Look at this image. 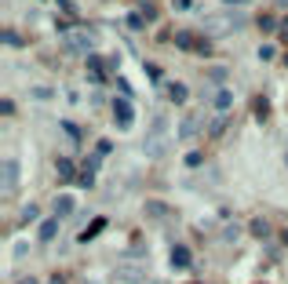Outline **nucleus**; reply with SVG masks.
<instances>
[{
	"instance_id": "obj_19",
	"label": "nucleus",
	"mask_w": 288,
	"mask_h": 284,
	"mask_svg": "<svg viewBox=\"0 0 288 284\" xmlns=\"http://www.w3.org/2000/svg\"><path fill=\"white\" fill-rule=\"evenodd\" d=\"M255 117H259V120L270 117V102H266V99H255Z\"/></svg>"
},
{
	"instance_id": "obj_25",
	"label": "nucleus",
	"mask_w": 288,
	"mask_h": 284,
	"mask_svg": "<svg viewBox=\"0 0 288 284\" xmlns=\"http://www.w3.org/2000/svg\"><path fill=\"white\" fill-rule=\"evenodd\" d=\"M117 88H120V95H124V99H131V84L124 81V77H117Z\"/></svg>"
},
{
	"instance_id": "obj_10",
	"label": "nucleus",
	"mask_w": 288,
	"mask_h": 284,
	"mask_svg": "<svg viewBox=\"0 0 288 284\" xmlns=\"http://www.w3.org/2000/svg\"><path fill=\"white\" fill-rule=\"evenodd\" d=\"M55 171H58V179H62V182L77 179V171H73V161H69V157H58V161H55Z\"/></svg>"
},
{
	"instance_id": "obj_6",
	"label": "nucleus",
	"mask_w": 288,
	"mask_h": 284,
	"mask_svg": "<svg viewBox=\"0 0 288 284\" xmlns=\"http://www.w3.org/2000/svg\"><path fill=\"white\" fill-rule=\"evenodd\" d=\"M197 128H201V113H186L183 124H179V138H193Z\"/></svg>"
},
{
	"instance_id": "obj_5",
	"label": "nucleus",
	"mask_w": 288,
	"mask_h": 284,
	"mask_svg": "<svg viewBox=\"0 0 288 284\" xmlns=\"http://www.w3.org/2000/svg\"><path fill=\"white\" fill-rule=\"evenodd\" d=\"M117 280H124V284H146V270H139V266H117Z\"/></svg>"
},
{
	"instance_id": "obj_14",
	"label": "nucleus",
	"mask_w": 288,
	"mask_h": 284,
	"mask_svg": "<svg viewBox=\"0 0 288 284\" xmlns=\"http://www.w3.org/2000/svg\"><path fill=\"white\" fill-rule=\"evenodd\" d=\"M51 208H55V219L69 215V211H73V197H55V204H51Z\"/></svg>"
},
{
	"instance_id": "obj_18",
	"label": "nucleus",
	"mask_w": 288,
	"mask_h": 284,
	"mask_svg": "<svg viewBox=\"0 0 288 284\" xmlns=\"http://www.w3.org/2000/svg\"><path fill=\"white\" fill-rule=\"evenodd\" d=\"M252 233H255V237H270V226H266V219H252Z\"/></svg>"
},
{
	"instance_id": "obj_31",
	"label": "nucleus",
	"mask_w": 288,
	"mask_h": 284,
	"mask_svg": "<svg viewBox=\"0 0 288 284\" xmlns=\"http://www.w3.org/2000/svg\"><path fill=\"white\" fill-rule=\"evenodd\" d=\"M19 284H37V280H33V277H26V280H19Z\"/></svg>"
},
{
	"instance_id": "obj_4",
	"label": "nucleus",
	"mask_w": 288,
	"mask_h": 284,
	"mask_svg": "<svg viewBox=\"0 0 288 284\" xmlns=\"http://www.w3.org/2000/svg\"><path fill=\"white\" fill-rule=\"evenodd\" d=\"M113 120H117V128H131V124H135L131 99H113Z\"/></svg>"
},
{
	"instance_id": "obj_16",
	"label": "nucleus",
	"mask_w": 288,
	"mask_h": 284,
	"mask_svg": "<svg viewBox=\"0 0 288 284\" xmlns=\"http://www.w3.org/2000/svg\"><path fill=\"white\" fill-rule=\"evenodd\" d=\"M124 22H128L131 29H142V26H146V15H142V11H131V15H128Z\"/></svg>"
},
{
	"instance_id": "obj_3",
	"label": "nucleus",
	"mask_w": 288,
	"mask_h": 284,
	"mask_svg": "<svg viewBox=\"0 0 288 284\" xmlns=\"http://www.w3.org/2000/svg\"><path fill=\"white\" fill-rule=\"evenodd\" d=\"M245 22H248L245 15H234V19H230V15H215V19L204 22V33H208V37H219V33H230V29L245 26Z\"/></svg>"
},
{
	"instance_id": "obj_13",
	"label": "nucleus",
	"mask_w": 288,
	"mask_h": 284,
	"mask_svg": "<svg viewBox=\"0 0 288 284\" xmlns=\"http://www.w3.org/2000/svg\"><path fill=\"white\" fill-rule=\"evenodd\" d=\"M175 47H179V51H190V47L197 51V37H193V33H186V29H183V33H175Z\"/></svg>"
},
{
	"instance_id": "obj_32",
	"label": "nucleus",
	"mask_w": 288,
	"mask_h": 284,
	"mask_svg": "<svg viewBox=\"0 0 288 284\" xmlns=\"http://www.w3.org/2000/svg\"><path fill=\"white\" fill-rule=\"evenodd\" d=\"M284 244H288V230H284Z\"/></svg>"
},
{
	"instance_id": "obj_34",
	"label": "nucleus",
	"mask_w": 288,
	"mask_h": 284,
	"mask_svg": "<svg viewBox=\"0 0 288 284\" xmlns=\"http://www.w3.org/2000/svg\"><path fill=\"white\" fill-rule=\"evenodd\" d=\"M284 66H288V55H284Z\"/></svg>"
},
{
	"instance_id": "obj_20",
	"label": "nucleus",
	"mask_w": 288,
	"mask_h": 284,
	"mask_svg": "<svg viewBox=\"0 0 288 284\" xmlns=\"http://www.w3.org/2000/svg\"><path fill=\"white\" fill-rule=\"evenodd\" d=\"M255 26H259V29H263V33H270V29H274L277 22H274V19H270V15H259V19H255Z\"/></svg>"
},
{
	"instance_id": "obj_30",
	"label": "nucleus",
	"mask_w": 288,
	"mask_h": 284,
	"mask_svg": "<svg viewBox=\"0 0 288 284\" xmlns=\"http://www.w3.org/2000/svg\"><path fill=\"white\" fill-rule=\"evenodd\" d=\"M201 161H204V157H201V153H186V164H190V168H197V164H201Z\"/></svg>"
},
{
	"instance_id": "obj_7",
	"label": "nucleus",
	"mask_w": 288,
	"mask_h": 284,
	"mask_svg": "<svg viewBox=\"0 0 288 284\" xmlns=\"http://www.w3.org/2000/svg\"><path fill=\"white\" fill-rule=\"evenodd\" d=\"M190 262H193V259H190V248H186V244H175V248H172V266H175V270H186Z\"/></svg>"
},
{
	"instance_id": "obj_11",
	"label": "nucleus",
	"mask_w": 288,
	"mask_h": 284,
	"mask_svg": "<svg viewBox=\"0 0 288 284\" xmlns=\"http://www.w3.org/2000/svg\"><path fill=\"white\" fill-rule=\"evenodd\" d=\"M55 233H58V219L51 215V219H44V223H40V241H44V244L55 241Z\"/></svg>"
},
{
	"instance_id": "obj_29",
	"label": "nucleus",
	"mask_w": 288,
	"mask_h": 284,
	"mask_svg": "<svg viewBox=\"0 0 288 284\" xmlns=\"http://www.w3.org/2000/svg\"><path fill=\"white\" fill-rule=\"evenodd\" d=\"M110 150H113V142H110V138H102V142H99V146H95V153H99V157H106V153H110Z\"/></svg>"
},
{
	"instance_id": "obj_2",
	"label": "nucleus",
	"mask_w": 288,
	"mask_h": 284,
	"mask_svg": "<svg viewBox=\"0 0 288 284\" xmlns=\"http://www.w3.org/2000/svg\"><path fill=\"white\" fill-rule=\"evenodd\" d=\"M142 153H146V157H154V161L168 153V117H164V113L154 120V131L146 135V142H142Z\"/></svg>"
},
{
	"instance_id": "obj_17",
	"label": "nucleus",
	"mask_w": 288,
	"mask_h": 284,
	"mask_svg": "<svg viewBox=\"0 0 288 284\" xmlns=\"http://www.w3.org/2000/svg\"><path fill=\"white\" fill-rule=\"evenodd\" d=\"M62 131L69 135V142H81V128H77L73 120H62Z\"/></svg>"
},
{
	"instance_id": "obj_28",
	"label": "nucleus",
	"mask_w": 288,
	"mask_h": 284,
	"mask_svg": "<svg viewBox=\"0 0 288 284\" xmlns=\"http://www.w3.org/2000/svg\"><path fill=\"white\" fill-rule=\"evenodd\" d=\"M0 113L11 117V113H15V102H11V99H0Z\"/></svg>"
},
{
	"instance_id": "obj_27",
	"label": "nucleus",
	"mask_w": 288,
	"mask_h": 284,
	"mask_svg": "<svg viewBox=\"0 0 288 284\" xmlns=\"http://www.w3.org/2000/svg\"><path fill=\"white\" fill-rule=\"evenodd\" d=\"M211 51V44H208V37H201V40H197V51L193 55H208Z\"/></svg>"
},
{
	"instance_id": "obj_12",
	"label": "nucleus",
	"mask_w": 288,
	"mask_h": 284,
	"mask_svg": "<svg viewBox=\"0 0 288 284\" xmlns=\"http://www.w3.org/2000/svg\"><path fill=\"white\" fill-rule=\"evenodd\" d=\"M102 230H106V219H92V226H88V230L81 233V241H84V244H88V241H95V237H99Z\"/></svg>"
},
{
	"instance_id": "obj_1",
	"label": "nucleus",
	"mask_w": 288,
	"mask_h": 284,
	"mask_svg": "<svg viewBox=\"0 0 288 284\" xmlns=\"http://www.w3.org/2000/svg\"><path fill=\"white\" fill-rule=\"evenodd\" d=\"M58 40L73 55H95V29H88V26H69L66 33H58Z\"/></svg>"
},
{
	"instance_id": "obj_33",
	"label": "nucleus",
	"mask_w": 288,
	"mask_h": 284,
	"mask_svg": "<svg viewBox=\"0 0 288 284\" xmlns=\"http://www.w3.org/2000/svg\"><path fill=\"white\" fill-rule=\"evenodd\" d=\"M281 4H284V8H288V0H281Z\"/></svg>"
},
{
	"instance_id": "obj_21",
	"label": "nucleus",
	"mask_w": 288,
	"mask_h": 284,
	"mask_svg": "<svg viewBox=\"0 0 288 284\" xmlns=\"http://www.w3.org/2000/svg\"><path fill=\"white\" fill-rule=\"evenodd\" d=\"M223 128H226V117H215L208 124V135H223Z\"/></svg>"
},
{
	"instance_id": "obj_24",
	"label": "nucleus",
	"mask_w": 288,
	"mask_h": 284,
	"mask_svg": "<svg viewBox=\"0 0 288 284\" xmlns=\"http://www.w3.org/2000/svg\"><path fill=\"white\" fill-rule=\"evenodd\" d=\"M4 44H11V47H19L22 40H19V33H15V29H4Z\"/></svg>"
},
{
	"instance_id": "obj_23",
	"label": "nucleus",
	"mask_w": 288,
	"mask_h": 284,
	"mask_svg": "<svg viewBox=\"0 0 288 284\" xmlns=\"http://www.w3.org/2000/svg\"><path fill=\"white\" fill-rule=\"evenodd\" d=\"M146 211H150V215H168V208H164V204H157V200H150Z\"/></svg>"
},
{
	"instance_id": "obj_15",
	"label": "nucleus",
	"mask_w": 288,
	"mask_h": 284,
	"mask_svg": "<svg viewBox=\"0 0 288 284\" xmlns=\"http://www.w3.org/2000/svg\"><path fill=\"white\" fill-rule=\"evenodd\" d=\"M186 95H190L186 84H172V88H168V99H172L175 106H183V102H186Z\"/></svg>"
},
{
	"instance_id": "obj_8",
	"label": "nucleus",
	"mask_w": 288,
	"mask_h": 284,
	"mask_svg": "<svg viewBox=\"0 0 288 284\" xmlns=\"http://www.w3.org/2000/svg\"><path fill=\"white\" fill-rule=\"evenodd\" d=\"M230 106H234V95L226 91V88L215 91V113H219V117H230Z\"/></svg>"
},
{
	"instance_id": "obj_26",
	"label": "nucleus",
	"mask_w": 288,
	"mask_h": 284,
	"mask_svg": "<svg viewBox=\"0 0 288 284\" xmlns=\"http://www.w3.org/2000/svg\"><path fill=\"white\" fill-rule=\"evenodd\" d=\"M29 219H37V204H26L22 208V223H29Z\"/></svg>"
},
{
	"instance_id": "obj_9",
	"label": "nucleus",
	"mask_w": 288,
	"mask_h": 284,
	"mask_svg": "<svg viewBox=\"0 0 288 284\" xmlns=\"http://www.w3.org/2000/svg\"><path fill=\"white\" fill-rule=\"evenodd\" d=\"M15 182H19V164H15V161H4V193H11Z\"/></svg>"
},
{
	"instance_id": "obj_22",
	"label": "nucleus",
	"mask_w": 288,
	"mask_h": 284,
	"mask_svg": "<svg viewBox=\"0 0 288 284\" xmlns=\"http://www.w3.org/2000/svg\"><path fill=\"white\" fill-rule=\"evenodd\" d=\"M274 55H277V47H274V44H263V47H259V58H263V62H270Z\"/></svg>"
}]
</instances>
